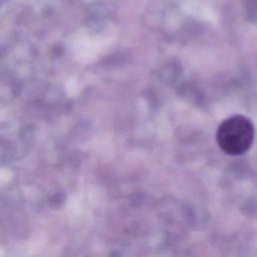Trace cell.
I'll return each instance as SVG.
<instances>
[{"instance_id": "1", "label": "cell", "mask_w": 257, "mask_h": 257, "mask_svg": "<svg viewBox=\"0 0 257 257\" xmlns=\"http://www.w3.org/2000/svg\"><path fill=\"white\" fill-rule=\"evenodd\" d=\"M255 130L252 121L241 114L224 119L218 126L216 141L219 148L231 156L246 153L252 146Z\"/></svg>"}]
</instances>
